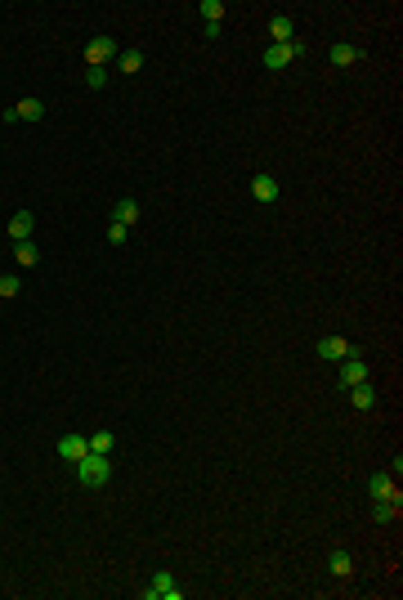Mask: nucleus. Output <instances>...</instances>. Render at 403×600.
Wrapping results in <instances>:
<instances>
[{"label": "nucleus", "mask_w": 403, "mask_h": 600, "mask_svg": "<svg viewBox=\"0 0 403 600\" xmlns=\"http://www.w3.org/2000/svg\"><path fill=\"white\" fill-rule=\"evenodd\" d=\"M76 480H81L85 489H103V484L112 480V462L103 453H85L81 462H76Z\"/></svg>", "instance_id": "obj_1"}, {"label": "nucleus", "mask_w": 403, "mask_h": 600, "mask_svg": "<svg viewBox=\"0 0 403 600\" xmlns=\"http://www.w3.org/2000/svg\"><path fill=\"white\" fill-rule=\"evenodd\" d=\"M296 59H305V45H301V41H292V45H269V50H265V68H269V72H283L287 63H296Z\"/></svg>", "instance_id": "obj_2"}, {"label": "nucleus", "mask_w": 403, "mask_h": 600, "mask_svg": "<svg viewBox=\"0 0 403 600\" xmlns=\"http://www.w3.org/2000/svg\"><path fill=\"white\" fill-rule=\"evenodd\" d=\"M143 600H184V592L175 587V578L161 569V574H152V583L143 587Z\"/></svg>", "instance_id": "obj_3"}, {"label": "nucleus", "mask_w": 403, "mask_h": 600, "mask_svg": "<svg viewBox=\"0 0 403 600\" xmlns=\"http://www.w3.org/2000/svg\"><path fill=\"white\" fill-rule=\"evenodd\" d=\"M368 493H372V502H403L395 475H386V471H377V475L368 480Z\"/></svg>", "instance_id": "obj_4"}, {"label": "nucleus", "mask_w": 403, "mask_h": 600, "mask_svg": "<svg viewBox=\"0 0 403 600\" xmlns=\"http://www.w3.org/2000/svg\"><path fill=\"white\" fill-rule=\"evenodd\" d=\"M108 59H117L112 36H90V45H85V63H90V68H103Z\"/></svg>", "instance_id": "obj_5"}, {"label": "nucleus", "mask_w": 403, "mask_h": 600, "mask_svg": "<svg viewBox=\"0 0 403 600\" xmlns=\"http://www.w3.org/2000/svg\"><path fill=\"white\" fill-rule=\"evenodd\" d=\"M363 381H368V363L359 354H345L341 358V385L350 390V385H363Z\"/></svg>", "instance_id": "obj_6"}, {"label": "nucleus", "mask_w": 403, "mask_h": 600, "mask_svg": "<svg viewBox=\"0 0 403 600\" xmlns=\"http://www.w3.org/2000/svg\"><path fill=\"white\" fill-rule=\"evenodd\" d=\"M85 453H90V439H85V435H76V430H72V435H63V439H59V457H63V462H72V466H76Z\"/></svg>", "instance_id": "obj_7"}, {"label": "nucleus", "mask_w": 403, "mask_h": 600, "mask_svg": "<svg viewBox=\"0 0 403 600\" xmlns=\"http://www.w3.org/2000/svg\"><path fill=\"white\" fill-rule=\"evenodd\" d=\"M345 354H354L345 336H323V340H319V358H328V363H341Z\"/></svg>", "instance_id": "obj_8"}, {"label": "nucleus", "mask_w": 403, "mask_h": 600, "mask_svg": "<svg viewBox=\"0 0 403 600\" xmlns=\"http://www.w3.org/2000/svg\"><path fill=\"white\" fill-rule=\"evenodd\" d=\"M251 197H256L260 206L278 202V179H274V175H256V179H251Z\"/></svg>", "instance_id": "obj_9"}, {"label": "nucleus", "mask_w": 403, "mask_h": 600, "mask_svg": "<svg viewBox=\"0 0 403 600\" xmlns=\"http://www.w3.org/2000/svg\"><path fill=\"white\" fill-rule=\"evenodd\" d=\"M112 220L134 228V220H139V202H134V197H117V202H112Z\"/></svg>", "instance_id": "obj_10"}, {"label": "nucleus", "mask_w": 403, "mask_h": 600, "mask_svg": "<svg viewBox=\"0 0 403 600\" xmlns=\"http://www.w3.org/2000/svg\"><path fill=\"white\" fill-rule=\"evenodd\" d=\"M269 32H274V45H292V36H296V23H292V14H274Z\"/></svg>", "instance_id": "obj_11"}, {"label": "nucleus", "mask_w": 403, "mask_h": 600, "mask_svg": "<svg viewBox=\"0 0 403 600\" xmlns=\"http://www.w3.org/2000/svg\"><path fill=\"white\" fill-rule=\"evenodd\" d=\"M32 228H36V215H32V211H18L14 220H9V237H14V242H27V237H32Z\"/></svg>", "instance_id": "obj_12"}, {"label": "nucleus", "mask_w": 403, "mask_h": 600, "mask_svg": "<svg viewBox=\"0 0 403 600\" xmlns=\"http://www.w3.org/2000/svg\"><path fill=\"white\" fill-rule=\"evenodd\" d=\"M350 403L359 408V412L377 408V390H372V381H363V385H350Z\"/></svg>", "instance_id": "obj_13"}, {"label": "nucleus", "mask_w": 403, "mask_h": 600, "mask_svg": "<svg viewBox=\"0 0 403 600\" xmlns=\"http://www.w3.org/2000/svg\"><path fill=\"white\" fill-rule=\"evenodd\" d=\"M328 54H332V63H336V68H350V63H359V59H363V50H354L350 41H336Z\"/></svg>", "instance_id": "obj_14"}, {"label": "nucleus", "mask_w": 403, "mask_h": 600, "mask_svg": "<svg viewBox=\"0 0 403 600\" xmlns=\"http://www.w3.org/2000/svg\"><path fill=\"white\" fill-rule=\"evenodd\" d=\"M14 264H23V269L41 264V251H36V242H32V237H27V242H14Z\"/></svg>", "instance_id": "obj_15"}, {"label": "nucleus", "mask_w": 403, "mask_h": 600, "mask_svg": "<svg viewBox=\"0 0 403 600\" xmlns=\"http://www.w3.org/2000/svg\"><path fill=\"white\" fill-rule=\"evenodd\" d=\"M399 511H403V502H372V520L377 525H395Z\"/></svg>", "instance_id": "obj_16"}, {"label": "nucleus", "mask_w": 403, "mask_h": 600, "mask_svg": "<svg viewBox=\"0 0 403 600\" xmlns=\"http://www.w3.org/2000/svg\"><path fill=\"white\" fill-rule=\"evenodd\" d=\"M328 569H332V578H350V574H354L350 551H332V556H328Z\"/></svg>", "instance_id": "obj_17"}, {"label": "nucleus", "mask_w": 403, "mask_h": 600, "mask_svg": "<svg viewBox=\"0 0 403 600\" xmlns=\"http://www.w3.org/2000/svg\"><path fill=\"white\" fill-rule=\"evenodd\" d=\"M45 117V103L41 99H23L18 103V121H41Z\"/></svg>", "instance_id": "obj_18"}, {"label": "nucleus", "mask_w": 403, "mask_h": 600, "mask_svg": "<svg viewBox=\"0 0 403 600\" xmlns=\"http://www.w3.org/2000/svg\"><path fill=\"white\" fill-rule=\"evenodd\" d=\"M112 448H117L112 430H99V435H90V453H103V457H112Z\"/></svg>", "instance_id": "obj_19"}, {"label": "nucleus", "mask_w": 403, "mask_h": 600, "mask_svg": "<svg viewBox=\"0 0 403 600\" xmlns=\"http://www.w3.org/2000/svg\"><path fill=\"white\" fill-rule=\"evenodd\" d=\"M117 68L121 72H139L143 68V50H121L117 54Z\"/></svg>", "instance_id": "obj_20"}, {"label": "nucleus", "mask_w": 403, "mask_h": 600, "mask_svg": "<svg viewBox=\"0 0 403 600\" xmlns=\"http://www.w3.org/2000/svg\"><path fill=\"white\" fill-rule=\"evenodd\" d=\"M18 291H23V278H18V273H0V296H18Z\"/></svg>", "instance_id": "obj_21"}, {"label": "nucleus", "mask_w": 403, "mask_h": 600, "mask_svg": "<svg viewBox=\"0 0 403 600\" xmlns=\"http://www.w3.org/2000/svg\"><path fill=\"white\" fill-rule=\"evenodd\" d=\"M202 18H206V23H220V18H224V5H220V0H202Z\"/></svg>", "instance_id": "obj_22"}, {"label": "nucleus", "mask_w": 403, "mask_h": 600, "mask_svg": "<svg viewBox=\"0 0 403 600\" xmlns=\"http://www.w3.org/2000/svg\"><path fill=\"white\" fill-rule=\"evenodd\" d=\"M85 85H90V90H103V85H108V68H85Z\"/></svg>", "instance_id": "obj_23"}, {"label": "nucleus", "mask_w": 403, "mask_h": 600, "mask_svg": "<svg viewBox=\"0 0 403 600\" xmlns=\"http://www.w3.org/2000/svg\"><path fill=\"white\" fill-rule=\"evenodd\" d=\"M126 237H130V228H126V224H117V220L108 224V242H112V246H121Z\"/></svg>", "instance_id": "obj_24"}]
</instances>
